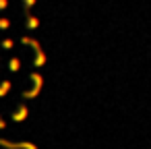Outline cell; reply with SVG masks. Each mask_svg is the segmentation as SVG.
<instances>
[{"mask_svg":"<svg viewBox=\"0 0 151 149\" xmlns=\"http://www.w3.org/2000/svg\"><path fill=\"white\" fill-rule=\"evenodd\" d=\"M33 2H35V0H23V4H25V9H29V6H31Z\"/></svg>","mask_w":151,"mask_h":149,"instance_id":"cell-1","label":"cell"},{"mask_svg":"<svg viewBox=\"0 0 151 149\" xmlns=\"http://www.w3.org/2000/svg\"><path fill=\"white\" fill-rule=\"evenodd\" d=\"M0 27H9V21H0Z\"/></svg>","mask_w":151,"mask_h":149,"instance_id":"cell-3","label":"cell"},{"mask_svg":"<svg viewBox=\"0 0 151 149\" xmlns=\"http://www.w3.org/2000/svg\"><path fill=\"white\" fill-rule=\"evenodd\" d=\"M6 4H9L6 0H0V11H2V9H6Z\"/></svg>","mask_w":151,"mask_h":149,"instance_id":"cell-2","label":"cell"}]
</instances>
